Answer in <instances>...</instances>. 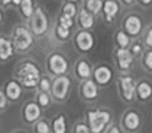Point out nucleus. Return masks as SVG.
Here are the masks:
<instances>
[{"instance_id":"obj_1","label":"nucleus","mask_w":152,"mask_h":133,"mask_svg":"<svg viewBox=\"0 0 152 133\" xmlns=\"http://www.w3.org/2000/svg\"><path fill=\"white\" fill-rule=\"evenodd\" d=\"M18 76L24 86L34 88V86L37 85V83L40 80V70L37 69V67L35 64L27 61V63L21 64L20 68L18 69Z\"/></svg>"},{"instance_id":"obj_2","label":"nucleus","mask_w":152,"mask_h":133,"mask_svg":"<svg viewBox=\"0 0 152 133\" xmlns=\"http://www.w3.org/2000/svg\"><path fill=\"white\" fill-rule=\"evenodd\" d=\"M111 120V115L107 110H91L88 112V121L92 133H100Z\"/></svg>"},{"instance_id":"obj_3","label":"nucleus","mask_w":152,"mask_h":133,"mask_svg":"<svg viewBox=\"0 0 152 133\" xmlns=\"http://www.w3.org/2000/svg\"><path fill=\"white\" fill-rule=\"evenodd\" d=\"M32 35L28 32V29L24 27H19L13 32V47L18 51H26L32 45Z\"/></svg>"},{"instance_id":"obj_4","label":"nucleus","mask_w":152,"mask_h":133,"mask_svg":"<svg viewBox=\"0 0 152 133\" xmlns=\"http://www.w3.org/2000/svg\"><path fill=\"white\" fill-rule=\"evenodd\" d=\"M31 27L32 31L36 35H43L47 31L48 27V21H47V16L43 12V9L40 7H37L34 11V15H32V21H31Z\"/></svg>"},{"instance_id":"obj_5","label":"nucleus","mask_w":152,"mask_h":133,"mask_svg":"<svg viewBox=\"0 0 152 133\" xmlns=\"http://www.w3.org/2000/svg\"><path fill=\"white\" fill-rule=\"evenodd\" d=\"M52 93L58 100H64L67 96V92L69 88V78L66 76H59L55 78L52 84Z\"/></svg>"},{"instance_id":"obj_6","label":"nucleus","mask_w":152,"mask_h":133,"mask_svg":"<svg viewBox=\"0 0 152 133\" xmlns=\"http://www.w3.org/2000/svg\"><path fill=\"white\" fill-rule=\"evenodd\" d=\"M48 64H50V69L52 73L55 75H64L68 69V64H67V60L59 53H53L52 56L48 60Z\"/></svg>"},{"instance_id":"obj_7","label":"nucleus","mask_w":152,"mask_h":133,"mask_svg":"<svg viewBox=\"0 0 152 133\" xmlns=\"http://www.w3.org/2000/svg\"><path fill=\"white\" fill-rule=\"evenodd\" d=\"M119 84H120V89H121V94L127 101H131L134 99L135 94V81L132 77L129 76H124V77L119 78Z\"/></svg>"},{"instance_id":"obj_8","label":"nucleus","mask_w":152,"mask_h":133,"mask_svg":"<svg viewBox=\"0 0 152 133\" xmlns=\"http://www.w3.org/2000/svg\"><path fill=\"white\" fill-rule=\"evenodd\" d=\"M76 47L79 48L83 52L89 51L94 47V36H92L89 32L81 31L76 35Z\"/></svg>"},{"instance_id":"obj_9","label":"nucleus","mask_w":152,"mask_h":133,"mask_svg":"<svg viewBox=\"0 0 152 133\" xmlns=\"http://www.w3.org/2000/svg\"><path fill=\"white\" fill-rule=\"evenodd\" d=\"M124 28H126V32H128L131 36H137L142 31V20L140 17L135 15H131L126 19L124 21Z\"/></svg>"},{"instance_id":"obj_10","label":"nucleus","mask_w":152,"mask_h":133,"mask_svg":"<svg viewBox=\"0 0 152 133\" xmlns=\"http://www.w3.org/2000/svg\"><path fill=\"white\" fill-rule=\"evenodd\" d=\"M116 59H118L119 68H120L121 70H127L131 67L134 56H132V53L129 52L127 48H119L118 52H116Z\"/></svg>"},{"instance_id":"obj_11","label":"nucleus","mask_w":152,"mask_h":133,"mask_svg":"<svg viewBox=\"0 0 152 133\" xmlns=\"http://www.w3.org/2000/svg\"><path fill=\"white\" fill-rule=\"evenodd\" d=\"M94 76H95V80H96L100 85H105V84L110 83L111 77H112V72H111V69L108 67L102 65L95 69Z\"/></svg>"},{"instance_id":"obj_12","label":"nucleus","mask_w":152,"mask_h":133,"mask_svg":"<svg viewBox=\"0 0 152 133\" xmlns=\"http://www.w3.org/2000/svg\"><path fill=\"white\" fill-rule=\"evenodd\" d=\"M40 116V108L37 107V104L35 102H29V104L26 105L24 108V120L27 123H34L39 118Z\"/></svg>"},{"instance_id":"obj_13","label":"nucleus","mask_w":152,"mask_h":133,"mask_svg":"<svg viewBox=\"0 0 152 133\" xmlns=\"http://www.w3.org/2000/svg\"><path fill=\"white\" fill-rule=\"evenodd\" d=\"M103 12L105 15V20L111 21L119 12V4L115 0H107V1L103 4Z\"/></svg>"},{"instance_id":"obj_14","label":"nucleus","mask_w":152,"mask_h":133,"mask_svg":"<svg viewBox=\"0 0 152 133\" xmlns=\"http://www.w3.org/2000/svg\"><path fill=\"white\" fill-rule=\"evenodd\" d=\"M124 126H126L128 131H136L140 125V117L136 112L131 110L128 112L126 116H124Z\"/></svg>"},{"instance_id":"obj_15","label":"nucleus","mask_w":152,"mask_h":133,"mask_svg":"<svg viewBox=\"0 0 152 133\" xmlns=\"http://www.w3.org/2000/svg\"><path fill=\"white\" fill-rule=\"evenodd\" d=\"M12 51H13V45L10 40L0 37V60L5 61L12 56Z\"/></svg>"},{"instance_id":"obj_16","label":"nucleus","mask_w":152,"mask_h":133,"mask_svg":"<svg viewBox=\"0 0 152 133\" xmlns=\"http://www.w3.org/2000/svg\"><path fill=\"white\" fill-rule=\"evenodd\" d=\"M81 93L87 100H94L97 96V86L95 85L94 81L87 80L81 86Z\"/></svg>"},{"instance_id":"obj_17","label":"nucleus","mask_w":152,"mask_h":133,"mask_svg":"<svg viewBox=\"0 0 152 133\" xmlns=\"http://www.w3.org/2000/svg\"><path fill=\"white\" fill-rule=\"evenodd\" d=\"M5 94L10 97L11 100H18L21 94V88L16 81H10L7 84V89H5Z\"/></svg>"},{"instance_id":"obj_18","label":"nucleus","mask_w":152,"mask_h":133,"mask_svg":"<svg viewBox=\"0 0 152 133\" xmlns=\"http://www.w3.org/2000/svg\"><path fill=\"white\" fill-rule=\"evenodd\" d=\"M79 24L83 27L84 29H88L94 25V15L91 12H88L87 9L80 11V15H79Z\"/></svg>"},{"instance_id":"obj_19","label":"nucleus","mask_w":152,"mask_h":133,"mask_svg":"<svg viewBox=\"0 0 152 133\" xmlns=\"http://www.w3.org/2000/svg\"><path fill=\"white\" fill-rule=\"evenodd\" d=\"M137 96L140 100H148L152 96V86L147 81H142L137 85Z\"/></svg>"},{"instance_id":"obj_20","label":"nucleus","mask_w":152,"mask_h":133,"mask_svg":"<svg viewBox=\"0 0 152 133\" xmlns=\"http://www.w3.org/2000/svg\"><path fill=\"white\" fill-rule=\"evenodd\" d=\"M76 72H77L79 77H83V78H87L91 76V68H89L88 63L84 60H80L77 63V67H76Z\"/></svg>"},{"instance_id":"obj_21","label":"nucleus","mask_w":152,"mask_h":133,"mask_svg":"<svg viewBox=\"0 0 152 133\" xmlns=\"http://www.w3.org/2000/svg\"><path fill=\"white\" fill-rule=\"evenodd\" d=\"M20 9H21V13L24 15V17H32L34 15V3L32 0H21L20 3Z\"/></svg>"},{"instance_id":"obj_22","label":"nucleus","mask_w":152,"mask_h":133,"mask_svg":"<svg viewBox=\"0 0 152 133\" xmlns=\"http://www.w3.org/2000/svg\"><path fill=\"white\" fill-rule=\"evenodd\" d=\"M53 133H66V120H64V116H58V117L53 120Z\"/></svg>"},{"instance_id":"obj_23","label":"nucleus","mask_w":152,"mask_h":133,"mask_svg":"<svg viewBox=\"0 0 152 133\" xmlns=\"http://www.w3.org/2000/svg\"><path fill=\"white\" fill-rule=\"evenodd\" d=\"M86 7H87V11H91V13H97L102 9L103 4H102V0H87Z\"/></svg>"},{"instance_id":"obj_24","label":"nucleus","mask_w":152,"mask_h":133,"mask_svg":"<svg viewBox=\"0 0 152 133\" xmlns=\"http://www.w3.org/2000/svg\"><path fill=\"white\" fill-rule=\"evenodd\" d=\"M116 41H118V44L120 48H127L129 44V37L126 32L119 31L118 35H116Z\"/></svg>"},{"instance_id":"obj_25","label":"nucleus","mask_w":152,"mask_h":133,"mask_svg":"<svg viewBox=\"0 0 152 133\" xmlns=\"http://www.w3.org/2000/svg\"><path fill=\"white\" fill-rule=\"evenodd\" d=\"M75 13H76V5L74 4V3L67 1L66 4H64V7H63V15L69 16V17H74Z\"/></svg>"},{"instance_id":"obj_26","label":"nucleus","mask_w":152,"mask_h":133,"mask_svg":"<svg viewBox=\"0 0 152 133\" xmlns=\"http://www.w3.org/2000/svg\"><path fill=\"white\" fill-rule=\"evenodd\" d=\"M59 21H60V25L64 27V28H71L72 25H74V21H72V17H69V16H66V15H61L60 19H59Z\"/></svg>"},{"instance_id":"obj_27","label":"nucleus","mask_w":152,"mask_h":133,"mask_svg":"<svg viewBox=\"0 0 152 133\" xmlns=\"http://www.w3.org/2000/svg\"><path fill=\"white\" fill-rule=\"evenodd\" d=\"M35 131L36 133H50V126L45 121H39L35 126Z\"/></svg>"},{"instance_id":"obj_28","label":"nucleus","mask_w":152,"mask_h":133,"mask_svg":"<svg viewBox=\"0 0 152 133\" xmlns=\"http://www.w3.org/2000/svg\"><path fill=\"white\" fill-rule=\"evenodd\" d=\"M56 35H58L59 39H67V37L69 36V29L68 28H64V27H61L60 24L58 25V28H56Z\"/></svg>"},{"instance_id":"obj_29","label":"nucleus","mask_w":152,"mask_h":133,"mask_svg":"<svg viewBox=\"0 0 152 133\" xmlns=\"http://www.w3.org/2000/svg\"><path fill=\"white\" fill-rule=\"evenodd\" d=\"M48 104H50V96H48V93H45V92H42V93L39 94V105L47 107Z\"/></svg>"},{"instance_id":"obj_30","label":"nucleus","mask_w":152,"mask_h":133,"mask_svg":"<svg viewBox=\"0 0 152 133\" xmlns=\"http://www.w3.org/2000/svg\"><path fill=\"white\" fill-rule=\"evenodd\" d=\"M39 85H40V89H42L43 92H48L50 91V88H51V83H50L48 78H42Z\"/></svg>"},{"instance_id":"obj_31","label":"nucleus","mask_w":152,"mask_h":133,"mask_svg":"<svg viewBox=\"0 0 152 133\" xmlns=\"http://www.w3.org/2000/svg\"><path fill=\"white\" fill-rule=\"evenodd\" d=\"M144 64H145V67H147L148 69L152 70V51H151V52H148L147 55H145V57H144Z\"/></svg>"},{"instance_id":"obj_32","label":"nucleus","mask_w":152,"mask_h":133,"mask_svg":"<svg viewBox=\"0 0 152 133\" xmlns=\"http://www.w3.org/2000/svg\"><path fill=\"white\" fill-rule=\"evenodd\" d=\"M75 133H89V129L84 124H77L75 128Z\"/></svg>"},{"instance_id":"obj_33","label":"nucleus","mask_w":152,"mask_h":133,"mask_svg":"<svg viewBox=\"0 0 152 133\" xmlns=\"http://www.w3.org/2000/svg\"><path fill=\"white\" fill-rule=\"evenodd\" d=\"M7 107V96L4 92L0 91V109H4Z\"/></svg>"},{"instance_id":"obj_34","label":"nucleus","mask_w":152,"mask_h":133,"mask_svg":"<svg viewBox=\"0 0 152 133\" xmlns=\"http://www.w3.org/2000/svg\"><path fill=\"white\" fill-rule=\"evenodd\" d=\"M145 43H147V45H150V47H152V28L148 31L147 36H145Z\"/></svg>"},{"instance_id":"obj_35","label":"nucleus","mask_w":152,"mask_h":133,"mask_svg":"<svg viewBox=\"0 0 152 133\" xmlns=\"http://www.w3.org/2000/svg\"><path fill=\"white\" fill-rule=\"evenodd\" d=\"M140 52H142V45H140V44H135L134 47H132V53H134V55H139Z\"/></svg>"},{"instance_id":"obj_36","label":"nucleus","mask_w":152,"mask_h":133,"mask_svg":"<svg viewBox=\"0 0 152 133\" xmlns=\"http://www.w3.org/2000/svg\"><path fill=\"white\" fill-rule=\"evenodd\" d=\"M108 133H120V131H119L118 126H112V128L108 131Z\"/></svg>"},{"instance_id":"obj_37","label":"nucleus","mask_w":152,"mask_h":133,"mask_svg":"<svg viewBox=\"0 0 152 133\" xmlns=\"http://www.w3.org/2000/svg\"><path fill=\"white\" fill-rule=\"evenodd\" d=\"M140 1H142L143 5H148V4H151L152 3V0H140Z\"/></svg>"},{"instance_id":"obj_38","label":"nucleus","mask_w":152,"mask_h":133,"mask_svg":"<svg viewBox=\"0 0 152 133\" xmlns=\"http://www.w3.org/2000/svg\"><path fill=\"white\" fill-rule=\"evenodd\" d=\"M11 3H12V4H15V5H20L21 0H11Z\"/></svg>"},{"instance_id":"obj_39","label":"nucleus","mask_w":152,"mask_h":133,"mask_svg":"<svg viewBox=\"0 0 152 133\" xmlns=\"http://www.w3.org/2000/svg\"><path fill=\"white\" fill-rule=\"evenodd\" d=\"M134 1H135V0H124V3H126V4H132Z\"/></svg>"},{"instance_id":"obj_40","label":"nucleus","mask_w":152,"mask_h":133,"mask_svg":"<svg viewBox=\"0 0 152 133\" xmlns=\"http://www.w3.org/2000/svg\"><path fill=\"white\" fill-rule=\"evenodd\" d=\"M1 19H3V13H1V11H0V21H1Z\"/></svg>"},{"instance_id":"obj_41","label":"nucleus","mask_w":152,"mask_h":133,"mask_svg":"<svg viewBox=\"0 0 152 133\" xmlns=\"http://www.w3.org/2000/svg\"><path fill=\"white\" fill-rule=\"evenodd\" d=\"M74 1H77V0H68V3H74Z\"/></svg>"},{"instance_id":"obj_42","label":"nucleus","mask_w":152,"mask_h":133,"mask_svg":"<svg viewBox=\"0 0 152 133\" xmlns=\"http://www.w3.org/2000/svg\"><path fill=\"white\" fill-rule=\"evenodd\" d=\"M19 133H23V132H19Z\"/></svg>"}]
</instances>
